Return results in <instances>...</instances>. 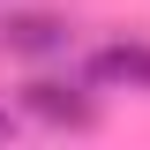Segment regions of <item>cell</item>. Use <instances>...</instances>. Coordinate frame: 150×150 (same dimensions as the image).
<instances>
[{
	"instance_id": "1",
	"label": "cell",
	"mask_w": 150,
	"mask_h": 150,
	"mask_svg": "<svg viewBox=\"0 0 150 150\" xmlns=\"http://www.w3.org/2000/svg\"><path fill=\"white\" fill-rule=\"evenodd\" d=\"M23 112L45 120V128H98V98L83 83H60V75H30L23 83Z\"/></svg>"
},
{
	"instance_id": "3",
	"label": "cell",
	"mask_w": 150,
	"mask_h": 150,
	"mask_svg": "<svg viewBox=\"0 0 150 150\" xmlns=\"http://www.w3.org/2000/svg\"><path fill=\"white\" fill-rule=\"evenodd\" d=\"M75 45V30L60 15H15L8 23V53H23V60H53V53H68Z\"/></svg>"
},
{
	"instance_id": "2",
	"label": "cell",
	"mask_w": 150,
	"mask_h": 150,
	"mask_svg": "<svg viewBox=\"0 0 150 150\" xmlns=\"http://www.w3.org/2000/svg\"><path fill=\"white\" fill-rule=\"evenodd\" d=\"M90 83L98 90H150V45L143 38H112L90 53Z\"/></svg>"
},
{
	"instance_id": "4",
	"label": "cell",
	"mask_w": 150,
	"mask_h": 150,
	"mask_svg": "<svg viewBox=\"0 0 150 150\" xmlns=\"http://www.w3.org/2000/svg\"><path fill=\"white\" fill-rule=\"evenodd\" d=\"M0 135H15V120H8V112H0Z\"/></svg>"
}]
</instances>
